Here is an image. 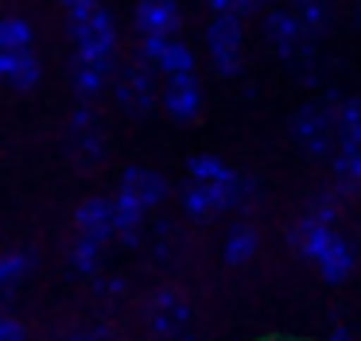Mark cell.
Listing matches in <instances>:
<instances>
[{"instance_id":"1","label":"cell","mask_w":361,"mask_h":341,"mask_svg":"<svg viewBox=\"0 0 361 341\" xmlns=\"http://www.w3.org/2000/svg\"><path fill=\"white\" fill-rule=\"evenodd\" d=\"M342 101L345 97L338 89H326L322 101H307L291 116V140L311 159H334V151H338V105Z\"/></svg>"},{"instance_id":"2","label":"cell","mask_w":361,"mask_h":341,"mask_svg":"<svg viewBox=\"0 0 361 341\" xmlns=\"http://www.w3.org/2000/svg\"><path fill=\"white\" fill-rule=\"evenodd\" d=\"M71 35H74V54L82 62L113 74V66H117V20H113L109 8H97L86 23L71 27Z\"/></svg>"},{"instance_id":"3","label":"cell","mask_w":361,"mask_h":341,"mask_svg":"<svg viewBox=\"0 0 361 341\" xmlns=\"http://www.w3.org/2000/svg\"><path fill=\"white\" fill-rule=\"evenodd\" d=\"M206 51L221 78H237L245 70V27L241 16H214L206 27Z\"/></svg>"},{"instance_id":"4","label":"cell","mask_w":361,"mask_h":341,"mask_svg":"<svg viewBox=\"0 0 361 341\" xmlns=\"http://www.w3.org/2000/svg\"><path fill=\"white\" fill-rule=\"evenodd\" d=\"M113 97L125 108L128 116H148L159 101L156 78H152V66L144 62H128V66L117 70V82H113Z\"/></svg>"},{"instance_id":"5","label":"cell","mask_w":361,"mask_h":341,"mask_svg":"<svg viewBox=\"0 0 361 341\" xmlns=\"http://www.w3.org/2000/svg\"><path fill=\"white\" fill-rule=\"evenodd\" d=\"M187 322H190V302L183 299L175 287H156L148 294V330L152 337H164V341H175L179 333H187Z\"/></svg>"},{"instance_id":"6","label":"cell","mask_w":361,"mask_h":341,"mask_svg":"<svg viewBox=\"0 0 361 341\" xmlns=\"http://www.w3.org/2000/svg\"><path fill=\"white\" fill-rule=\"evenodd\" d=\"M260 31H264V39L272 43V51L280 54L283 62H295V54L303 51V43L311 35H307L303 20H299V12H288V8H272V12L264 16V23H260Z\"/></svg>"},{"instance_id":"7","label":"cell","mask_w":361,"mask_h":341,"mask_svg":"<svg viewBox=\"0 0 361 341\" xmlns=\"http://www.w3.org/2000/svg\"><path fill=\"white\" fill-rule=\"evenodd\" d=\"M183 23V12L175 0H136L133 8V27L140 39H175V31H179Z\"/></svg>"},{"instance_id":"8","label":"cell","mask_w":361,"mask_h":341,"mask_svg":"<svg viewBox=\"0 0 361 341\" xmlns=\"http://www.w3.org/2000/svg\"><path fill=\"white\" fill-rule=\"evenodd\" d=\"M202 82H198L195 74L187 78H171V82H164V89H159V105H164L167 116H175V120H195L198 113H202Z\"/></svg>"},{"instance_id":"9","label":"cell","mask_w":361,"mask_h":341,"mask_svg":"<svg viewBox=\"0 0 361 341\" xmlns=\"http://www.w3.org/2000/svg\"><path fill=\"white\" fill-rule=\"evenodd\" d=\"M74 229L78 237H90L97 244H109L117 240V225H113V198H86L78 209H74Z\"/></svg>"},{"instance_id":"10","label":"cell","mask_w":361,"mask_h":341,"mask_svg":"<svg viewBox=\"0 0 361 341\" xmlns=\"http://www.w3.org/2000/svg\"><path fill=\"white\" fill-rule=\"evenodd\" d=\"M334 237H338V229L334 225H322V221H314L311 213H303L295 225L288 229V244L295 248L303 260H311V264H319L322 260V252H326L330 244H334Z\"/></svg>"},{"instance_id":"11","label":"cell","mask_w":361,"mask_h":341,"mask_svg":"<svg viewBox=\"0 0 361 341\" xmlns=\"http://www.w3.org/2000/svg\"><path fill=\"white\" fill-rule=\"evenodd\" d=\"M121 190L133 194L144 209H156L159 202H167L171 186H167V178L159 175V170H152V167H125V175H121Z\"/></svg>"},{"instance_id":"12","label":"cell","mask_w":361,"mask_h":341,"mask_svg":"<svg viewBox=\"0 0 361 341\" xmlns=\"http://www.w3.org/2000/svg\"><path fill=\"white\" fill-rule=\"evenodd\" d=\"M144 213H148V209H144L133 194H125V190L113 194V225H117V240H121V244H128V248L140 244V237H144Z\"/></svg>"},{"instance_id":"13","label":"cell","mask_w":361,"mask_h":341,"mask_svg":"<svg viewBox=\"0 0 361 341\" xmlns=\"http://www.w3.org/2000/svg\"><path fill=\"white\" fill-rule=\"evenodd\" d=\"M43 74V62L35 51H0V82L12 89H32Z\"/></svg>"},{"instance_id":"14","label":"cell","mask_w":361,"mask_h":341,"mask_svg":"<svg viewBox=\"0 0 361 341\" xmlns=\"http://www.w3.org/2000/svg\"><path fill=\"white\" fill-rule=\"evenodd\" d=\"M66 155L74 159L78 170H97L105 159V140L97 128H71L66 136Z\"/></svg>"},{"instance_id":"15","label":"cell","mask_w":361,"mask_h":341,"mask_svg":"<svg viewBox=\"0 0 361 341\" xmlns=\"http://www.w3.org/2000/svg\"><path fill=\"white\" fill-rule=\"evenodd\" d=\"M314 268H319V275L326 279V283H342V279H350V271L357 268V248H353V240L338 232L334 244L322 252V260L314 264Z\"/></svg>"},{"instance_id":"16","label":"cell","mask_w":361,"mask_h":341,"mask_svg":"<svg viewBox=\"0 0 361 341\" xmlns=\"http://www.w3.org/2000/svg\"><path fill=\"white\" fill-rule=\"evenodd\" d=\"M257 248H260L257 229H252L249 221H237V225H229L226 240H221V260H226L229 268H241V264H249L252 256H257Z\"/></svg>"},{"instance_id":"17","label":"cell","mask_w":361,"mask_h":341,"mask_svg":"<svg viewBox=\"0 0 361 341\" xmlns=\"http://www.w3.org/2000/svg\"><path fill=\"white\" fill-rule=\"evenodd\" d=\"M35 252L32 248H12V252H0V294H12L20 287V279L32 271Z\"/></svg>"},{"instance_id":"18","label":"cell","mask_w":361,"mask_h":341,"mask_svg":"<svg viewBox=\"0 0 361 341\" xmlns=\"http://www.w3.org/2000/svg\"><path fill=\"white\" fill-rule=\"evenodd\" d=\"M179 202H183V213L190 217V221H206V217L218 213V202H214V190L206 182H195L190 178L187 186L179 190Z\"/></svg>"},{"instance_id":"19","label":"cell","mask_w":361,"mask_h":341,"mask_svg":"<svg viewBox=\"0 0 361 341\" xmlns=\"http://www.w3.org/2000/svg\"><path fill=\"white\" fill-rule=\"evenodd\" d=\"M105 70H97V66H90V62H82L78 54L71 58V85H74V93L82 97V105H90V101L97 97V93L105 89Z\"/></svg>"},{"instance_id":"20","label":"cell","mask_w":361,"mask_h":341,"mask_svg":"<svg viewBox=\"0 0 361 341\" xmlns=\"http://www.w3.org/2000/svg\"><path fill=\"white\" fill-rule=\"evenodd\" d=\"M156 74H164V82L195 74V51H190L187 43H179V39H171V43H167V51L159 54V62H156Z\"/></svg>"},{"instance_id":"21","label":"cell","mask_w":361,"mask_h":341,"mask_svg":"<svg viewBox=\"0 0 361 341\" xmlns=\"http://www.w3.org/2000/svg\"><path fill=\"white\" fill-rule=\"evenodd\" d=\"M187 175L195 178V182L218 186V182H229L237 170L229 167V163H221L218 155H190V159H187Z\"/></svg>"},{"instance_id":"22","label":"cell","mask_w":361,"mask_h":341,"mask_svg":"<svg viewBox=\"0 0 361 341\" xmlns=\"http://www.w3.org/2000/svg\"><path fill=\"white\" fill-rule=\"evenodd\" d=\"M338 147H361V97L338 105Z\"/></svg>"},{"instance_id":"23","label":"cell","mask_w":361,"mask_h":341,"mask_svg":"<svg viewBox=\"0 0 361 341\" xmlns=\"http://www.w3.org/2000/svg\"><path fill=\"white\" fill-rule=\"evenodd\" d=\"M66 264H71L74 275H94L102 268V244L90 237H78L71 248H66Z\"/></svg>"},{"instance_id":"24","label":"cell","mask_w":361,"mask_h":341,"mask_svg":"<svg viewBox=\"0 0 361 341\" xmlns=\"http://www.w3.org/2000/svg\"><path fill=\"white\" fill-rule=\"evenodd\" d=\"M35 31L24 16H4L0 20V51H32Z\"/></svg>"},{"instance_id":"25","label":"cell","mask_w":361,"mask_h":341,"mask_svg":"<svg viewBox=\"0 0 361 341\" xmlns=\"http://www.w3.org/2000/svg\"><path fill=\"white\" fill-rule=\"evenodd\" d=\"M330 170H334L338 186H361V147H338L334 159H330Z\"/></svg>"},{"instance_id":"26","label":"cell","mask_w":361,"mask_h":341,"mask_svg":"<svg viewBox=\"0 0 361 341\" xmlns=\"http://www.w3.org/2000/svg\"><path fill=\"white\" fill-rule=\"evenodd\" d=\"M179 248H183V240H179V232H175V225L159 221L156 237H152V260L156 264H175L179 260Z\"/></svg>"},{"instance_id":"27","label":"cell","mask_w":361,"mask_h":341,"mask_svg":"<svg viewBox=\"0 0 361 341\" xmlns=\"http://www.w3.org/2000/svg\"><path fill=\"white\" fill-rule=\"evenodd\" d=\"M307 213L322 225H334L338 213H342V194L338 190H314L311 202H307Z\"/></svg>"},{"instance_id":"28","label":"cell","mask_w":361,"mask_h":341,"mask_svg":"<svg viewBox=\"0 0 361 341\" xmlns=\"http://www.w3.org/2000/svg\"><path fill=\"white\" fill-rule=\"evenodd\" d=\"M260 4H268V0H206V8L214 16H241V20L260 12Z\"/></svg>"},{"instance_id":"29","label":"cell","mask_w":361,"mask_h":341,"mask_svg":"<svg viewBox=\"0 0 361 341\" xmlns=\"http://www.w3.org/2000/svg\"><path fill=\"white\" fill-rule=\"evenodd\" d=\"M299 20H303V27H307V35H319V31H326V23H330V12H326V4L322 0H311V4H303L299 8Z\"/></svg>"},{"instance_id":"30","label":"cell","mask_w":361,"mask_h":341,"mask_svg":"<svg viewBox=\"0 0 361 341\" xmlns=\"http://www.w3.org/2000/svg\"><path fill=\"white\" fill-rule=\"evenodd\" d=\"M63 8H66V23H71V27H78V23H86L102 4H97V0H63Z\"/></svg>"},{"instance_id":"31","label":"cell","mask_w":361,"mask_h":341,"mask_svg":"<svg viewBox=\"0 0 361 341\" xmlns=\"http://www.w3.org/2000/svg\"><path fill=\"white\" fill-rule=\"evenodd\" d=\"M125 279H121V275H109V279H97V283H94V294H97V299H121V294H125Z\"/></svg>"},{"instance_id":"32","label":"cell","mask_w":361,"mask_h":341,"mask_svg":"<svg viewBox=\"0 0 361 341\" xmlns=\"http://www.w3.org/2000/svg\"><path fill=\"white\" fill-rule=\"evenodd\" d=\"M0 341H27V330L20 326V318L0 314Z\"/></svg>"},{"instance_id":"33","label":"cell","mask_w":361,"mask_h":341,"mask_svg":"<svg viewBox=\"0 0 361 341\" xmlns=\"http://www.w3.org/2000/svg\"><path fill=\"white\" fill-rule=\"evenodd\" d=\"M71 128H97V113L94 105H78L71 113Z\"/></svg>"},{"instance_id":"34","label":"cell","mask_w":361,"mask_h":341,"mask_svg":"<svg viewBox=\"0 0 361 341\" xmlns=\"http://www.w3.org/2000/svg\"><path fill=\"white\" fill-rule=\"evenodd\" d=\"M86 341H121V337H117L113 330H90V333H86Z\"/></svg>"},{"instance_id":"35","label":"cell","mask_w":361,"mask_h":341,"mask_svg":"<svg viewBox=\"0 0 361 341\" xmlns=\"http://www.w3.org/2000/svg\"><path fill=\"white\" fill-rule=\"evenodd\" d=\"M330 341H353V337L345 330H334V333H330Z\"/></svg>"},{"instance_id":"36","label":"cell","mask_w":361,"mask_h":341,"mask_svg":"<svg viewBox=\"0 0 361 341\" xmlns=\"http://www.w3.org/2000/svg\"><path fill=\"white\" fill-rule=\"evenodd\" d=\"M59 341H86V333H66V337H59Z\"/></svg>"},{"instance_id":"37","label":"cell","mask_w":361,"mask_h":341,"mask_svg":"<svg viewBox=\"0 0 361 341\" xmlns=\"http://www.w3.org/2000/svg\"><path fill=\"white\" fill-rule=\"evenodd\" d=\"M175 341H198V337H195V333H179Z\"/></svg>"},{"instance_id":"38","label":"cell","mask_w":361,"mask_h":341,"mask_svg":"<svg viewBox=\"0 0 361 341\" xmlns=\"http://www.w3.org/2000/svg\"><path fill=\"white\" fill-rule=\"evenodd\" d=\"M295 4H299V8H303V4H311V0H295Z\"/></svg>"},{"instance_id":"39","label":"cell","mask_w":361,"mask_h":341,"mask_svg":"<svg viewBox=\"0 0 361 341\" xmlns=\"http://www.w3.org/2000/svg\"><path fill=\"white\" fill-rule=\"evenodd\" d=\"M4 299H8V294H0V306H4Z\"/></svg>"}]
</instances>
